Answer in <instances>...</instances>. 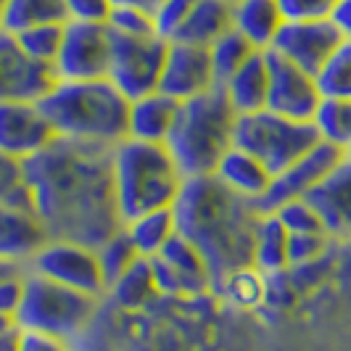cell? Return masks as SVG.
<instances>
[{"mask_svg":"<svg viewBox=\"0 0 351 351\" xmlns=\"http://www.w3.org/2000/svg\"><path fill=\"white\" fill-rule=\"evenodd\" d=\"M346 37L338 32L330 19L317 21H282L280 32L275 37L272 48L267 53H275L293 66L317 74V69L330 58V53L343 43Z\"/></svg>","mask_w":351,"mask_h":351,"instance_id":"obj_13","label":"cell"},{"mask_svg":"<svg viewBox=\"0 0 351 351\" xmlns=\"http://www.w3.org/2000/svg\"><path fill=\"white\" fill-rule=\"evenodd\" d=\"M24 269H27V267H24ZM21 278H24V272L0 280V317H3V319H11V322H14V317H16L19 304H21ZM14 325H16V322H14Z\"/></svg>","mask_w":351,"mask_h":351,"instance_id":"obj_42","label":"cell"},{"mask_svg":"<svg viewBox=\"0 0 351 351\" xmlns=\"http://www.w3.org/2000/svg\"><path fill=\"white\" fill-rule=\"evenodd\" d=\"M19 272H24V267H21V264L0 262V280H5V278H11V275H19Z\"/></svg>","mask_w":351,"mask_h":351,"instance_id":"obj_46","label":"cell"},{"mask_svg":"<svg viewBox=\"0 0 351 351\" xmlns=\"http://www.w3.org/2000/svg\"><path fill=\"white\" fill-rule=\"evenodd\" d=\"M269 214H275L280 219V225L288 230V235H328L322 219L317 217V211L309 206L306 198L288 201V204H282Z\"/></svg>","mask_w":351,"mask_h":351,"instance_id":"obj_35","label":"cell"},{"mask_svg":"<svg viewBox=\"0 0 351 351\" xmlns=\"http://www.w3.org/2000/svg\"><path fill=\"white\" fill-rule=\"evenodd\" d=\"M254 53L256 51H254L238 32H232V29L225 32L219 40H214L209 45V61H211V71H214L217 88H219L222 82H228L230 77L241 69Z\"/></svg>","mask_w":351,"mask_h":351,"instance_id":"obj_30","label":"cell"},{"mask_svg":"<svg viewBox=\"0 0 351 351\" xmlns=\"http://www.w3.org/2000/svg\"><path fill=\"white\" fill-rule=\"evenodd\" d=\"M228 3H235V0H228Z\"/></svg>","mask_w":351,"mask_h":351,"instance_id":"obj_49","label":"cell"},{"mask_svg":"<svg viewBox=\"0 0 351 351\" xmlns=\"http://www.w3.org/2000/svg\"><path fill=\"white\" fill-rule=\"evenodd\" d=\"M64 24H43V27L24 29V32H19L14 37L19 40V45L24 48V53L29 58L53 66L56 56H58V48H61V40H64Z\"/></svg>","mask_w":351,"mask_h":351,"instance_id":"obj_34","label":"cell"},{"mask_svg":"<svg viewBox=\"0 0 351 351\" xmlns=\"http://www.w3.org/2000/svg\"><path fill=\"white\" fill-rule=\"evenodd\" d=\"M214 88H217V82H214V71H211L209 48L169 40L158 90L180 104H185V101H193Z\"/></svg>","mask_w":351,"mask_h":351,"instance_id":"obj_15","label":"cell"},{"mask_svg":"<svg viewBox=\"0 0 351 351\" xmlns=\"http://www.w3.org/2000/svg\"><path fill=\"white\" fill-rule=\"evenodd\" d=\"M151 262L158 291L167 293H201L211 288V272L204 256L182 235H175Z\"/></svg>","mask_w":351,"mask_h":351,"instance_id":"obj_17","label":"cell"},{"mask_svg":"<svg viewBox=\"0 0 351 351\" xmlns=\"http://www.w3.org/2000/svg\"><path fill=\"white\" fill-rule=\"evenodd\" d=\"M251 264L262 275H272L288 267V230L282 228L275 214H259L256 219Z\"/></svg>","mask_w":351,"mask_h":351,"instance_id":"obj_26","label":"cell"},{"mask_svg":"<svg viewBox=\"0 0 351 351\" xmlns=\"http://www.w3.org/2000/svg\"><path fill=\"white\" fill-rule=\"evenodd\" d=\"M338 0H278L285 21H317L330 19Z\"/></svg>","mask_w":351,"mask_h":351,"instance_id":"obj_39","label":"cell"},{"mask_svg":"<svg viewBox=\"0 0 351 351\" xmlns=\"http://www.w3.org/2000/svg\"><path fill=\"white\" fill-rule=\"evenodd\" d=\"M111 56V29L108 24L95 21H66L64 40L56 56V80L66 82H88L106 80Z\"/></svg>","mask_w":351,"mask_h":351,"instance_id":"obj_10","label":"cell"},{"mask_svg":"<svg viewBox=\"0 0 351 351\" xmlns=\"http://www.w3.org/2000/svg\"><path fill=\"white\" fill-rule=\"evenodd\" d=\"M98 312V299L48 280L32 269L21 278V304L14 317L19 330L45 333L61 341L77 338Z\"/></svg>","mask_w":351,"mask_h":351,"instance_id":"obj_6","label":"cell"},{"mask_svg":"<svg viewBox=\"0 0 351 351\" xmlns=\"http://www.w3.org/2000/svg\"><path fill=\"white\" fill-rule=\"evenodd\" d=\"M64 21H69L64 0H5L3 29L11 35L43 24H64Z\"/></svg>","mask_w":351,"mask_h":351,"instance_id":"obj_27","label":"cell"},{"mask_svg":"<svg viewBox=\"0 0 351 351\" xmlns=\"http://www.w3.org/2000/svg\"><path fill=\"white\" fill-rule=\"evenodd\" d=\"M16 351H74L69 341L53 338L45 333H32V330H19Z\"/></svg>","mask_w":351,"mask_h":351,"instance_id":"obj_43","label":"cell"},{"mask_svg":"<svg viewBox=\"0 0 351 351\" xmlns=\"http://www.w3.org/2000/svg\"><path fill=\"white\" fill-rule=\"evenodd\" d=\"M64 8H66V19L71 21L106 24L114 11V0H64Z\"/></svg>","mask_w":351,"mask_h":351,"instance_id":"obj_40","label":"cell"},{"mask_svg":"<svg viewBox=\"0 0 351 351\" xmlns=\"http://www.w3.org/2000/svg\"><path fill=\"white\" fill-rule=\"evenodd\" d=\"M269 61V90H267V111L280 114L293 122L315 119L317 106L322 104V95L317 88L315 74L293 66L275 53H267Z\"/></svg>","mask_w":351,"mask_h":351,"instance_id":"obj_12","label":"cell"},{"mask_svg":"<svg viewBox=\"0 0 351 351\" xmlns=\"http://www.w3.org/2000/svg\"><path fill=\"white\" fill-rule=\"evenodd\" d=\"M211 177L217 182H222L230 193H235L238 198H243V201L254 204V206L267 195L269 182H272V175L251 154H246L238 145H232L228 154L222 156V161L217 164V169H214Z\"/></svg>","mask_w":351,"mask_h":351,"instance_id":"obj_21","label":"cell"},{"mask_svg":"<svg viewBox=\"0 0 351 351\" xmlns=\"http://www.w3.org/2000/svg\"><path fill=\"white\" fill-rule=\"evenodd\" d=\"M343 154H346V156H351V145H349V148H346V151H343Z\"/></svg>","mask_w":351,"mask_h":351,"instance_id":"obj_48","label":"cell"},{"mask_svg":"<svg viewBox=\"0 0 351 351\" xmlns=\"http://www.w3.org/2000/svg\"><path fill=\"white\" fill-rule=\"evenodd\" d=\"M111 182L117 211L124 225L148 211L172 209L185 177L167 145L124 138L111 148Z\"/></svg>","mask_w":351,"mask_h":351,"instance_id":"obj_4","label":"cell"},{"mask_svg":"<svg viewBox=\"0 0 351 351\" xmlns=\"http://www.w3.org/2000/svg\"><path fill=\"white\" fill-rule=\"evenodd\" d=\"M56 141L40 104H0V151L16 161H29Z\"/></svg>","mask_w":351,"mask_h":351,"instance_id":"obj_16","label":"cell"},{"mask_svg":"<svg viewBox=\"0 0 351 351\" xmlns=\"http://www.w3.org/2000/svg\"><path fill=\"white\" fill-rule=\"evenodd\" d=\"M222 95L232 106L235 117H246L267 108V90H269V61L267 53H254L241 69L219 85Z\"/></svg>","mask_w":351,"mask_h":351,"instance_id":"obj_22","label":"cell"},{"mask_svg":"<svg viewBox=\"0 0 351 351\" xmlns=\"http://www.w3.org/2000/svg\"><path fill=\"white\" fill-rule=\"evenodd\" d=\"M53 85V66L29 58L16 37L0 29V104H40Z\"/></svg>","mask_w":351,"mask_h":351,"instance_id":"obj_11","label":"cell"},{"mask_svg":"<svg viewBox=\"0 0 351 351\" xmlns=\"http://www.w3.org/2000/svg\"><path fill=\"white\" fill-rule=\"evenodd\" d=\"M317 88L322 98H351V40L346 37L330 58L317 69Z\"/></svg>","mask_w":351,"mask_h":351,"instance_id":"obj_31","label":"cell"},{"mask_svg":"<svg viewBox=\"0 0 351 351\" xmlns=\"http://www.w3.org/2000/svg\"><path fill=\"white\" fill-rule=\"evenodd\" d=\"M27 269H32V272L58 282V285H66L71 291L88 293L93 299H101L108 291L106 288L104 269H101V259H98V251L90 246H82V243L51 238L29 259Z\"/></svg>","mask_w":351,"mask_h":351,"instance_id":"obj_9","label":"cell"},{"mask_svg":"<svg viewBox=\"0 0 351 351\" xmlns=\"http://www.w3.org/2000/svg\"><path fill=\"white\" fill-rule=\"evenodd\" d=\"M169 40L158 35H122L111 32V56L106 80L122 93L127 101H135L158 90L164 58Z\"/></svg>","mask_w":351,"mask_h":351,"instance_id":"obj_8","label":"cell"},{"mask_svg":"<svg viewBox=\"0 0 351 351\" xmlns=\"http://www.w3.org/2000/svg\"><path fill=\"white\" fill-rule=\"evenodd\" d=\"M106 24L111 32H122V35H151V32L156 35L151 14L143 8H132V5H114Z\"/></svg>","mask_w":351,"mask_h":351,"instance_id":"obj_38","label":"cell"},{"mask_svg":"<svg viewBox=\"0 0 351 351\" xmlns=\"http://www.w3.org/2000/svg\"><path fill=\"white\" fill-rule=\"evenodd\" d=\"M48 241V230L35 211L0 201V262L27 267Z\"/></svg>","mask_w":351,"mask_h":351,"instance_id":"obj_19","label":"cell"},{"mask_svg":"<svg viewBox=\"0 0 351 351\" xmlns=\"http://www.w3.org/2000/svg\"><path fill=\"white\" fill-rule=\"evenodd\" d=\"M341 156H343L341 148L319 141L306 156H301L296 164H291L288 169H282L280 175L272 177L269 191L256 204V209L262 211V214H269V211H275L278 206L288 204V201L306 198L319 185V180L341 161Z\"/></svg>","mask_w":351,"mask_h":351,"instance_id":"obj_14","label":"cell"},{"mask_svg":"<svg viewBox=\"0 0 351 351\" xmlns=\"http://www.w3.org/2000/svg\"><path fill=\"white\" fill-rule=\"evenodd\" d=\"M161 0H114V5H132V8H143V11H154Z\"/></svg>","mask_w":351,"mask_h":351,"instance_id":"obj_45","label":"cell"},{"mask_svg":"<svg viewBox=\"0 0 351 351\" xmlns=\"http://www.w3.org/2000/svg\"><path fill=\"white\" fill-rule=\"evenodd\" d=\"M24 177L48 238L98 248L122 230L111 182V148L56 138L24 161Z\"/></svg>","mask_w":351,"mask_h":351,"instance_id":"obj_1","label":"cell"},{"mask_svg":"<svg viewBox=\"0 0 351 351\" xmlns=\"http://www.w3.org/2000/svg\"><path fill=\"white\" fill-rule=\"evenodd\" d=\"M195 3L198 0H161L156 8L151 11L156 35L164 37V40H175L180 27L185 24V19L191 16Z\"/></svg>","mask_w":351,"mask_h":351,"instance_id":"obj_37","label":"cell"},{"mask_svg":"<svg viewBox=\"0 0 351 351\" xmlns=\"http://www.w3.org/2000/svg\"><path fill=\"white\" fill-rule=\"evenodd\" d=\"M214 288L238 309H254L264 299V275L254 264H243L230 269L214 282Z\"/></svg>","mask_w":351,"mask_h":351,"instance_id":"obj_29","label":"cell"},{"mask_svg":"<svg viewBox=\"0 0 351 351\" xmlns=\"http://www.w3.org/2000/svg\"><path fill=\"white\" fill-rule=\"evenodd\" d=\"M177 117H180V101L164 95L161 90L141 95L130 101L127 138L151 143V145H167L177 124Z\"/></svg>","mask_w":351,"mask_h":351,"instance_id":"obj_20","label":"cell"},{"mask_svg":"<svg viewBox=\"0 0 351 351\" xmlns=\"http://www.w3.org/2000/svg\"><path fill=\"white\" fill-rule=\"evenodd\" d=\"M330 21L338 27V32H341V35L351 40V0H338V3H335Z\"/></svg>","mask_w":351,"mask_h":351,"instance_id":"obj_44","label":"cell"},{"mask_svg":"<svg viewBox=\"0 0 351 351\" xmlns=\"http://www.w3.org/2000/svg\"><path fill=\"white\" fill-rule=\"evenodd\" d=\"M330 238H351V156H341L328 175L306 195Z\"/></svg>","mask_w":351,"mask_h":351,"instance_id":"obj_18","label":"cell"},{"mask_svg":"<svg viewBox=\"0 0 351 351\" xmlns=\"http://www.w3.org/2000/svg\"><path fill=\"white\" fill-rule=\"evenodd\" d=\"M330 243V235H288V264L317 259Z\"/></svg>","mask_w":351,"mask_h":351,"instance_id":"obj_41","label":"cell"},{"mask_svg":"<svg viewBox=\"0 0 351 351\" xmlns=\"http://www.w3.org/2000/svg\"><path fill=\"white\" fill-rule=\"evenodd\" d=\"M156 280H154V269L148 259H138L119 280L108 288V293H114V299L124 306H141L151 293H156Z\"/></svg>","mask_w":351,"mask_h":351,"instance_id":"obj_32","label":"cell"},{"mask_svg":"<svg viewBox=\"0 0 351 351\" xmlns=\"http://www.w3.org/2000/svg\"><path fill=\"white\" fill-rule=\"evenodd\" d=\"M232 29V3L228 0H198L175 35L177 43H191L209 48L214 40Z\"/></svg>","mask_w":351,"mask_h":351,"instance_id":"obj_24","label":"cell"},{"mask_svg":"<svg viewBox=\"0 0 351 351\" xmlns=\"http://www.w3.org/2000/svg\"><path fill=\"white\" fill-rule=\"evenodd\" d=\"M3 11H5V0H0V29H3Z\"/></svg>","mask_w":351,"mask_h":351,"instance_id":"obj_47","label":"cell"},{"mask_svg":"<svg viewBox=\"0 0 351 351\" xmlns=\"http://www.w3.org/2000/svg\"><path fill=\"white\" fill-rule=\"evenodd\" d=\"M122 230L141 259H154L177 235L175 209H156L141 214V217L124 222Z\"/></svg>","mask_w":351,"mask_h":351,"instance_id":"obj_25","label":"cell"},{"mask_svg":"<svg viewBox=\"0 0 351 351\" xmlns=\"http://www.w3.org/2000/svg\"><path fill=\"white\" fill-rule=\"evenodd\" d=\"M278 0H235L232 3V32L246 40L254 51L267 53L282 27Z\"/></svg>","mask_w":351,"mask_h":351,"instance_id":"obj_23","label":"cell"},{"mask_svg":"<svg viewBox=\"0 0 351 351\" xmlns=\"http://www.w3.org/2000/svg\"><path fill=\"white\" fill-rule=\"evenodd\" d=\"M317 143L319 138L309 122H293L267 108L235 119L232 145L251 154L272 177L306 156Z\"/></svg>","mask_w":351,"mask_h":351,"instance_id":"obj_7","label":"cell"},{"mask_svg":"<svg viewBox=\"0 0 351 351\" xmlns=\"http://www.w3.org/2000/svg\"><path fill=\"white\" fill-rule=\"evenodd\" d=\"M0 201L35 211L32 195L27 188V177H24V161L5 156L3 151H0Z\"/></svg>","mask_w":351,"mask_h":351,"instance_id":"obj_36","label":"cell"},{"mask_svg":"<svg viewBox=\"0 0 351 351\" xmlns=\"http://www.w3.org/2000/svg\"><path fill=\"white\" fill-rule=\"evenodd\" d=\"M235 119L238 117L219 88L180 104V117L167 141V151L185 180L214 175L217 164L232 148Z\"/></svg>","mask_w":351,"mask_h":351,"instance_id":"obj_5","label":"cell"},{"mask_svg":"<svg viewBox=\"0 0 351 351\" xmlns=\"http://www.w3.org/2000/svg\"><path fill=\"white\" fill-rule=\"evenodd\" d=\"M177 235L204 256L211 288L230 269L251 264L254 228L262 211L214 177H188L175 201Z\"/></svg>","mask_w":351,"mask_h":351,"instance_id":"obj_2","label":"cell"},{"mask_svg":"<svg viewBox=\"0 0 351 351\" xmlns=\"http://www.w3.org/2000/svg\"><path fill=\"white\" fill-rule=\"evenodd\" d=\"M312 127L322 143L346 151L351 145V98H322Z\"/></svg>","mask_w":351,"mask_h":351,"instance_id":"obj_28","label":"cell"},{"mask_svg":"<svg viewBox=\"0 0 351 351\" xmlns=\"http://www.w3.org/2000/svg\"><path fill=\"white\" fill-rule=\"evenodd\" d=\"M98 251V259H101V269H104V278H106V288H111L114 282L122 278L124 272L132 267V264L138 262L141 256L135 254V248L132 243L127 241V235H124V230H119L117 235H111L106 243L95 248ZM108 293V291H106Z\"/></svg>","mask_w":351,"mask_h":351,"instance_id":"obj_33","label":"cell"},{"mask_svg":"<svg viewBox=\"0 0 351 351\" xmlns=\"http://www.w3.org/2000/svg\"><path fill=\"white\" fill-rule=\"evenodd\" d=\"M40 108L58 141L114 148L127 138L130 101L108 80H56Z\"/></svg>","mask_w":351,"mask_h":351,"instance_id":"obj_3","label":"cell"}]
</instances>
